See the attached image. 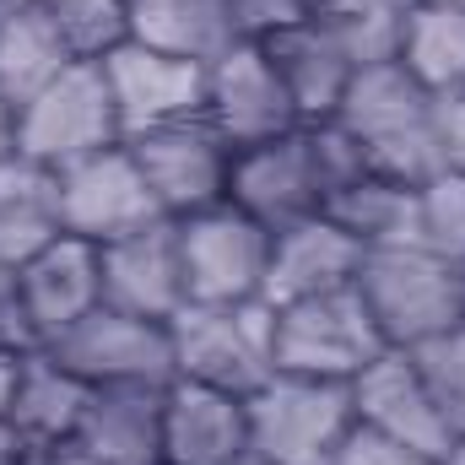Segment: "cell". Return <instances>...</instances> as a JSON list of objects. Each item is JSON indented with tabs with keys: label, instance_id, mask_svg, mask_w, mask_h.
Returning a JSON list of instances; mask_svg holds the SVG:
<instances>
[{
	"label": "cell",
	"instance_id": "1",
	"mask_svg": "<svg viewBox=\"0 0 465 465\" xmlns=\"http://www.w3.org/2000/svg\"><path fill=\"white\" fill-rule=\"evenodd\" d=\"M362 173H368V157L357 152V141L336 119H320V124H298L276 141L232 152L228 201L238 212H249L260 228L276 232L303 217H320Z\"/></svg>",
	"mask_w": 465,
	"mask_h": 465
},
{
	"label": "cell",
	"instance_id": "2",
	"mask_svg": "<svg viewBox=\"0 0 465 465\" xmlns=\"http://www.w3.org/2000/svg\"><path fill=\"white\" fill-rule=\"evenodd\" d=\"M331 119L357 141V152L368 157L373 173L422 184V179H433L444 168V152H439V98L428 87H417L401 71V60L362 65L351 76L341 109Z\"/></svg>",
	"mask_w": 465,
	"mask_h": 465
},
{
	"label": "cell",
	"instance_id": "3",
	"mask_svg": "<svg viewBox=\"0 0 465 465\" xmlns=\"http://www.w3.org/2000/svg\"><path fill=\"white\" fill-rule=\"evenodd\" d=\"M357 292L373 325L384 331V341L401 351L422 347L465 320V265L422 243L368 249L357 265Z\"/></svg>",
	"mask_w": 465,
	"mask_h": 465
},
{
	"label": "cell",
	"instance_id": "4",
	"mask_svg": "<svg viewBox=\"0 0 465 465\" xmlns=\"http://www.w3.org/2000/svg\"><path fill=\"white\" fill-rule=\"evenodd\" d=\"M168 336H173V379L254 395L276 373V309L265 298L184 303L168 320Z\"/></svg>",
	"mask_w": 465,
	"mask_h": 465
},
{
	"label": "cell",
	"instance_id": "5",
	"mask_svg": "<svg viewBox=\"0 0 465 465\" xmlns=\"http://www.w3.org/2000/svg\"><path fill=\"white\" fill-rule=\"evenodd\" d=\"M357 428L351 384L309 379V373H271L249 395V450L271 465H331Z\"/></svg>",
	"mask_w": 465,
	"mask_h": 465
},
{
	"label": "cell",
	"instance_id": "6",
	"mask_svg": "<svg viewBox=\"0 0 465 465\" xmlns=\"http://www.w3.org/2000/svg\"><path fill=\"white\" fill-rule=\"evenodd\" d=\"M119 141H124V130H119L114 93H109V76L98 60L65 65L44 93H33L16 109V152L54 173L93 152H109Z\"/></svg>",
	"mask_w": 465,
	"mask_h": 465
},
{
	"label": "cell",
	"instance_id": "7",
	"mask_svg": "<svg viewBox=\"0 0 465 465\" xmlns=\"http://www.w3.org/2000/svg\"><path fill=\"white\" fill-rule=\"evenodd\" d=\"M379 351H390V341L373 325L357 282L276 309V368L282 373H309V379L351 384Z\"/></svg>",
	"mask_w": 465,
	"mask_h": 465
},
{
	"label": "cell",
	"instance_id": "8",
	"mask_svg": "<svg viewBox=\"0 0 465 465\" xmlns=\"http://www.w3.org/2000/svg\"><path fill=\"white\" fill-rule=\"evenodd\" d=\"M179 254L190 303H249L265 292L271 228H260L232 201L179 217Z\"/></svg>",
	"mask_w": 465,
	"mask_h": 465
},
{
	"label": "cell",
	"instance_id": "9",
	"mask_svg": "<svg viewBox=\"0 0 465 465\" xmlns=\"http://www.w3.org/2000/svg\"><path fill=\"white\" fill-rule=\"evenodd\" d=\"M163 206V217H195L206 206H223L232 184V146L212 130V119H179V124H163V130H146V135H130L124 141Z\"/></svg>",
	"mask_w": 465,
	"mask_h": 465
},
{
	"label": "cell",
	"instance_id": "10",
	"mask_svg": "<svg viewBox=\"0 0 465 465\" xmlns=\"http://www.w3.org/2000/svg\"><path fill=\"white\" fill-rule=\"evenodd\" d=\"M44 351L60 357L93 390L98 384H168L173 379V336H168V325L109 309V303H98L87 320H76Z\"/></svg>",
	"mask_w": 465,
	"mask_h": 465
},
{
	"label": "cell",
	"instance_id": "11",
	"mask_svg": "<svg viewBox=\"0 0 465 465\" xmlns=\"http://www.w3.org/2000/svg\"><path fill=\"white\" fill-rule=\"evenodd\" d=\"M206 119L232 152L276 141L303 124L260 38H238L206 65Z\"/></svg>",
	"mask_w": 465,
	"mask_h": 465
},
{
	"label": "cell",
	"instance_id": "12",
	"mask_svg": "<svg viewBox=\"0 0 465 465\" xmlns=\"http://www.w3.org/2000/svg\"><path fill=\"white\" fill-rule=\"evenodd\" d=\"M60 217H65L71 238L109 243L146 223H163V206H157L135 152L119 141L109 152H93V157L60 168Z\"/></svg>",
	"mask_w": 465,
	"mask_h": 465
},
{
	"label": "cell",
	"instance_id": "13",
	"mask_svg": "<svg viewBox=\"0 0 465 465\" xmlns=\"http://www.w3.org/2000/svg\"><path fill=\"white\" fill-rule=\"evenodd\" d=\"M98 65L109 76L124 141L146 135V130H163V124H179V119L206 114V65L201 60H184V54H168V49L124 38Z\"/></svg>",
	"mask_w": 465,
	"mask_h": 465
},
{
	"label": "cell",
	"instance_id": "14",
	"mask_svg": "<svg viewBox=\"0 0 465 465\" xmlns=\"http://www.w3.org/2000/svg\"><path fill=\"white\" fill-rule=\"evenodd\" d=\"M351 406H357V422L406 444V450H422L433 460L450 465V450H455V428L444 422L439 401L428 395L411 351L390 347L379 351L357 379H351Z\"/></svg>",
	"mask_w": 465,
	"mask_h": 465
},
{
	"label": "cell",
	"instance_id": "15",
	"mask_svg": "<svg viewBox=\"0 0 465 465\" xmlns=\"http://www.w3.org/2000/svg\"><path fill=\"white\" fill-rule=\"evenodd\" d=\"M104 260V303L141 314V320H173L190 303L184 287V254H179V223H146V228L98 243Z\"/></svg>",
	"mask_w": 465,
	"mask_h": 465
},
{
	"label": "cell",
	"instance_id": "16",
	"mask_svg": "<svg viewBox=\"0 0 465 465\" xmlns=\"http://www.w3.org/2000/svg\"><path fill=\"white\" fill-rule=\"evenodd\" d=\"M16 287H22V309L33 320L38 347L60 341L76 320H87L104 303V260H98V243L60 232L49 249H38L27 265H16Z\"/></svg>",
	"mask_w": 465,
	"mask_h": 465
},
{
	"label": "cell",
	"instance_id": "17",
	"mask_svg": "<svg viewBox=\"0 0 465 465\" xmlns=\"http://www.w3.org/2000/svg\"><path fill=\"white\" fill-rule=\"evenodd\" d=\"M243 455H249V395L195 384V379H168V390H163V460L238 465Z\"/></svg>",
	"mask_w": 465,
	"mask_h": 465
},
{
	"label": "cell",
	"instance_id": "18",
	"mask_svg": "<svg viewBox=\"0 0 465 465\" xmlns=\"http://www.w3.org/2000/svg\"><path fill=\"white\" fill-rule=\"evenodd\" d=\"M282 87L292 93V109L303 124H320L341 109L351 76H357V60H351L347 38L331 16H309V22H292L271 38H260Z\"/></svg>",
	"mask_w": 465,
	"mask_h": 465
},
{
	"label": "cell",
	"instance_id": "19",
	"mask_svg": "<svg viewBox=\"0 0 465 465\" xmlns=\"http://www.w3.org/2000/svg\"><path fill=\"white\" fill-rule=\"evenodd\" d=\"M362 243L347 228H336L325 212L320 217H303L292 228L271 232V265H265V303L282 309V303H298V298H314V292H331V287H347L357 282V265H362Z\"/></svg>",
	"mask_w": 465,
	"mask_h": 465
},
{
	"label": "cell",
	"instance_id": "20",
	"mask_svg": "<svg viewBox=\"0 0 465 465\" xmlns=\"http://www.w3.org/2000/svg\"><path fill=\"white\" fill-rule=\"evenodd\" d=\"M163 390L168 384H98L71 450L93 465H168L163 460Z\"/></svg>",
	"mask_w": 465,
	"mask_h": 465
},
{
	"label": "cell",
	"instance_id": "21",
	"mask_svg": "<svg viewBox=\"0 0 465 465\" xmlns=\"http://www.w3.org/2000/svg\"><path fill=\"white\" fill-rule=\"evenodd\" d=\"M87 401H93V384H87V379H76L60 357H49L44 347H33V351H22L5 422L49 460V455H60V450H71Z\"/></svg>",
	"mask_w": 465,
	"mask_h": 465
},
{
	"label": "cell",
	"instance_id": "22",
	"mask_svg": "<svg viewBox=\"0 0 465 465\" xmlns=\"http://www.w3.org/2000/svg\"><path fill=\"white\" fill-rule=\"evenodd\" d=\"M65 232L60 217V173L33 157L0 163V265H27Z\"/></svg>",
	"mask_w": 465,
	"mask_h": 465
},
{
	"label": "cell",
	"instance_id": "23",
	"mask_svg": "<svg viewBox=\"0 0 465 465\" xmlns=\"http://www.w3.org/2000/svg\"><path fill=\"white\" fill-rule=\"evenodd\" d=\"M124 11H130V38L135 44L184 54V60H201V65H212L223 49H232L243 38L238 16H232V0H124Z\"/></svg>",
	"mask_w": 465,
	"mask_h": 465
},
{
	"label": "cell",
	"instance_id": "24",
	"mask_svg": "<svg viewBox=\"0 0 465 465\" xmlns=\"http://www.w3.org/2000/svg\"><path fill=\"white\" fill-rule=\"evenodd\" d=\"M65 65H76V54L49 27V16L33 0H0V98L22 109Z\"/></svg>",
	"mask_w": 465,
	"mask_h": 465
},
{
	"label": "cell",
	"instance_id": "25",
	"mask_svg": "<svg viewBox=\"0 0 465 465\" xmlns=\"http://www.w3.org/2000/svg\"><path fill=\"white\" fill-rule=\"evenodd\" d=\"M401 71L428 87L433 98H450L465 87V5L450 0H417L401 27Z\"/></svg>",
	"mask_w": 465,
	"mask_h": 465
},
{
	"label": "cell",
	"instance_id": "26",
	"mask_svg": "<svg viewBox=\"0 0 465 465\" xmlns=\"http://www.w3.org/2000/svg\"><path fill=\"white\" fill-rule=\"evenodd\" d=\"M336 228H347L362 249H395V243H422L417 238V184L390 179V173H362L325 206Z\"/></svg>",
	"mask_w": 465,
	"mask_h": 465
},
{
	"label": "cell",
	"instance_id": "27",
	"mask_svg": "<svg viewBox=\"0 0 465 465\" xmlns=\"http://www.w3.org/2000/svg\"><path fill=\"white\" fill-rule=\"evenodd\" d=\"M417 0H320V16H331L347 38L357 71L362 65H390L401 54V27Z\"/></svg>",
	"mask_w": 465,
	"mask_h": 465
},
{
	"label": "cell",
	"instance_id": "28",
	"mask_svg": "<svg viewBox=\"0 0 465 465\" xmlns=\"http://www.w3.org/2000/svg\"><path fill=\"white\" fill-rule=\"evenodd\" d=\"M49 27L65 38V49L76 60H104L109 49H119L130 38V11L124 0H33Z\"/></svg>",
	"mask_w": 465,
	"mask_h": 465
},
{
	"label": "cell",
	"instance_id": "29",
	"mask_svg": "<svg viewBox=\"0 0 465 465\" xmlns=\"http://www.w3.org/2000/svg\"><path fill=\"white\" fill-rule=\"evenodd\" d=\"M417 238L422 249L465 265V168H439L417 184Z\"/></svg>",
	"mask_w": 465,
	"mask_h": 465
},
{
	"label": "cell",
	"instance_id": "30",
	"mask_svg": "<svg viewBox=\"0 0 465 465\" xmlns=\"http://www.w3.org/2000/svg\"><path fill=\"white\" fill-rule=\"evenodd\" d=\"M411 362H417L428 395L439 401V411H444V422L455 428V444H460L465 439V320L455 331L411 347Z\"/></svg>",
	"mask_w": 465,
	"mask_h": 465
},
{
	"label": "cell",
	"instance_id": "31",
	"mask_svg": "<svg viewBox=\"0 0 465 465\" xmlns=\"http://www.w3.org/2000/svg\"><path fill=\"white\" fill-rule=\"evenodd\" d=\"M232 16H238L243 38H271L292 22L320 16V0H232Z\"/></svg>",
	"mask_w": 465,
	"mask_h": 465
},
{
	"label": "cell",
	"instance_id": "32",
	"mask_svg": "<svg viewBox=\"0 0 465 465\" xmlns=\"http://www.w3.org/2000/svg\"><path fill=\"white\" fill-rule=\"evenodd\" d=\"M331 465H444V460H433L422 450H406V444H395V439H384V433H373V428L357 422Z\"/></svg>",
	"mask_w": 465,
	"mask_h": 465
},
{
	"label": "cell",
	"instance_id": "33",
	"mask_svg": "<svg viewBox=\"0 0 465 465\" xmlns=\"http://www.w3.org/2000/svg\"><path fill=\"white\" fill-rule=\"evenodd\" d=\"M38 336H33V320L22 309V287H16V265H0V351H33Z\"/></svg>",
	"mask_w": 465,
	"mask_h": 465
},
{
	"label": "cell",
	"instance_id": "34",
	"mask_svg": "<svg viewBox=\"0 0 465 465\" xmlns=\"http://www.w3.org/2000/svg\"><path fill=\"white\" fill-rule=\"evenodd\" d=\"M439 152L444 168H465V87L439 98Z\"/></svg>",
	"mask_w": 465,
	"mask_h": 465
},
{
	"label": "cell",
	"instance_id": "35",
	"mask_svg": "<svg viewBox=\"0 0 465 465\" xmlns=\"http://www.w3.org/2000/svg\"><path fill=\"white\" fill-rule=\"evenodd\" d=\"M16 368H22V357H16V351H0V417H5L11 390H16Z\"/></svg>",
	"mask_w": 465,
	"mask_h": 465
},
{
	"label": "cell",
	"instance_id": "36",
	"mask_svg": "<svg viewBox=\"0 0 465 465\" xmlns=\"http://www.w3.org/2000/svg\"><path fill=\"white\" fill-rule=\"evenodd\" d=\"M5 157H16V109L0 98V163Z\"/></svg>",
	"mask_w": 465,
	"mask_h": 465
},
{
	"label": "cell",
	"instance_id": "37",
	"mask_svg": "<svg viewBox=\"0 0 465 465\" xmlns=\"http://www.w3.org/2000/svg\"><path fill=\"white\" fill-rule=\"evenodd\" d=\"M44 465H93V460H82L76 450H60V455H49V460H44Z\"/></svg>",
	"mask_w": 465,
	"mask_h": 465
},
{
	"label": "cell",
	"instance_id": "38",
	"mask_svg": "<svg viewBox=\"0 0 465 465\" xmlns=\"http://www.w3.org/2000/svg\"><path fill=\"white\" fill-rule=\"evenodd\" d=\"M450 465H465V439L455 444V450H450Z\"/></svg>",
	"mask_w": 465,
	"mask_h": 465
},
{
	"label": "cell",
	"instance_id": "39",
	"mask_svg": "<svg viewBox=\"0 0 465 465\" xmlns=\"http://www.w3.org/2000/svg\"><path fill=\"white\" fill-rule=\"evenodd\" d=\"M238 465H271V460H260V455H254V450H249V455H243V460Z\"/></svg>",
	"mask_w": 465,
	"mask_h": 465
},
{
	"label": "cell",
	"instance_id": "40",
	"mask_svg": "<svg viewBox=\"0 0 465 465\" xmlns=\"http://www.w3.org/2000/svg\"><path fill=\"white\" fill-rule=\"evenodd\" d=\"M450 5H465V0H450Z\"/></svg>",
	"mask_w": 465,
	"mask_h": 465
}]
</instances>
